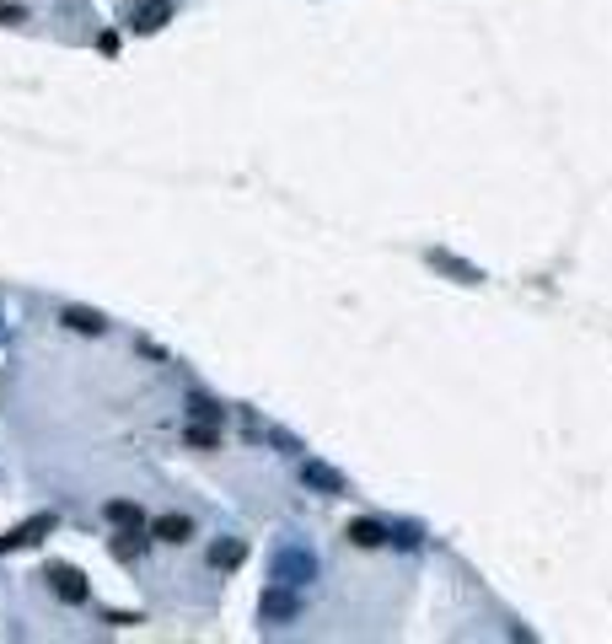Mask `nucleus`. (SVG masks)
Listing matches in <instances>:
<instances>
[{"instance_id": "4", "label": "nucleus", "mask_w": 612, "mask_h": 644, "mask_svg": "<svg viewBox=\"0 0 612 644\" xmlns=\"http://www.w3.org/2000/svg\"><path fill=\"white\" fill-rule=\"evenodd\" d=\"M60 322L75 328V333H86V339H103V333H108V317L92 312V306H60Z\"/></svg>"}, {"instance_id": "14", "label": "nucleus", "mask_w": 612, "mask_h": 644, "mask_svg": "<svg viewBox=\"0 0 612 644\" xmlns=\"http://www.w3.org/2000/svg\"><path fill=\"white\" fill-rule=\"evenodd\" d=\"M188 446H199V451H215V430H210V424H188Z\"/></svg>"}, {"instance_id": "13", "label": "nucleus", "mask_w": 612, "mask_h": 644, "mask_svg": "<svg viewBox=\"0 0 612 644\" xmlns=\"http://www.w3.org/2000/svg\"><path fill=\"white\" fill-rule=\"evenodd\" d=\"M188 413H193V419H204V424H215V419H221V403H210V398H199V392H193V398H188Z\"/></svg>"}, {"instance_id": "2", "label": "nucleus", "mask_w": 612, "mask_h": 644, "mask_svg": "<svg viewBox=\"0 0 612 644\" xmlns=\"http://www.w3.org/2000/svg\"><path fill=\"white\" fill-rule=\"evenodd\" d=\"M54 527H60V516H49V510H44V516H33V521H22V527L5 531V537H0V553H11V548H38V542H44Z\"/></svg>"}, {"instance_id": "15", "label": "nucleus", "mask_w": 612, "mask_h": 644, "mask_svg": "<svg viewBox=\"0 0 612 644\" xmlns=\"http://www.w3.org/2000/svg\"><path fill=\"white\" fill-rule=\"evenodd\" d=\"M16 22H27V11L22 5H0V27H16Z\"/></svg>"}, {"instance_id": "10", "label": "nucleus", "mask_w": 612, "mask_h": 644, "mask_svg": "<svg viewBox=\"0 0 612 644\" xmlns=\"http://www.w3.org/2000/svg\"><path fill=\"white\" fill-rule=\"evenodd\" d=\"M103 516H108L114 527H145V510H140L134 500H108V505H103Z\"/></svg>"}, {"instance_id": "11", "label": "nucleus", "mask_w": 612, "mask_h": 644, "mask_svg": "<svg viewBox=\"0 0 612 644\" xmlns=\"http://www.w3.org/2000/svg\"><path fill=\"white\" fill-rule=\"evenodd\" d=\"M301 478L311 483V489H322V494H344V478H339L333 468H322V462H306Z\"/></svg>"}, {"instance_id": "3", "label": "nucleus", "mask_w": 612, "mask_h": 644, "mask_svg": "<svg viewBox=\"0 0 612 644\" xmlns=\"http://www.w3.org/2000/svg\"><path fill=\"white\" fill-rule=\"evenodd\" d=\"M311 575H317V564L306 559L301 548H285V553L274 559V580H285V586H306Z\"/></svg>"}, {"instance_id": "8", "label": "nucleus", "mask_w": 612, "mask_h": 644, "mask_svg": "<svg viewBox=\"0 0 612 644\" xmlns=\"http://www.w3.org/2000/svg\"><path fill=\"white\" fill-rule=\"evenodd\" d=\"M167 16H173V0H151L134 11V33H156V27H167Z\"/></svg>"}, {"instance_id": "7", "label": "nucleus", "mask_w": 612, "mask_h": 644, "mask_svg": "<svg viewBox=\"0 0 612 644\" xmlns=\"http://www.w3.org/2000/svg\"><path fill=\"white\" fill-rule=\"evenodd\" d=\"M140 553H145V527H119V537H114V559L134 564Z\"/></svg>"}, {"instance_id": "5", "label": "nucleus", "mask_w": 612, "mask_h": 644, "mask_svg": "<svg viewBox=\"0 0 612 644\" xmlns=\"http://www.w3.org/2000/svg\"><path fill=\"white\" fill-rule=\"evenodd\" d=\"M151 537H156V542H188V537H193V521L178 516V510H167V516L151 521Z\"/></svg>"}, {"instance_id": "9", "label": "nucleus", "mask_w": 612, "mask_h": 644, "mask_svg": "<svg viewBox=\"0 0 612 644\" xmlns=\"http://www.w3.org/2000/svg\"><path fill=\"white\" fill-rule=\"evenodd\" d=\"M242 559H247V542H237V537H221V542L210 548V564H215V570H237Z\"/></svg>"}, {"instance_id": "12", "label": "nucleus", "mask_w": 612, "mask_h": 644, "mask_svg": "<svg viewBox=\"0 0 612 644\" xmlns=\"http://www.w3.org/2000/svg\"><path fill=\"white\" fill-rule=\"evenodd\" d=\"M350 542H355V548H381V542H387V527H381V521H350Z\"/></svg>"}, {"instance_id": "1", "label": "nucleus", "mask_w": 612, "mask_h": 644, "mask_svg": "<svg viewBox=\"0 0 612 644\" xmlns=\"http://www.w3.org/2000/svg\"><path fill=\"white\" fill-rule=\"evenodd\" d=\"M44 580H49V590H54L60 601H70V607H81V601L92 596V586H86V575H81L75 564H49V570H44Z\"/></svg>"}, {"instance_id": "6", "label": "nucleus", "mask_w": 612, "mask_h": 644, "mask_svg": "<svg viewBox=\"0 0 612 644\" xmlns=\"http://www.w3.org/2000/svg\"><path fill=\"white\" fill-rule=\"evenodd\" d=\"M296 612H301V601L285 590V580H280V586L263 596V618H269V623H274V618H296Z\"/></svg>"}]
</instances>
